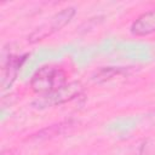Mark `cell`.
<instances>
[{
    "instance_id": "5",
    "label": "cell",
    "mask_w": 155,
    "mask_h": 155,
    "mask_svg": "<svg viewBox=\"0 0 155 155\" xmlns=\"http://www.w3.org/2000/svg\"><path fill=\"white\" fill-rule=\"evenodd\" d=\"M81 92V86L79 82H71V84H67L64 87H62L61 90L47 94V96H42L45 102V105L47 104H61L64 103L67 101H70L73 98H75L76 96H79Z\"/></svg>"
},
{
    "instance_id": "7",
    "label": "cell",
    "mask_w": 155,
    "mask_h": 155,
    "mask_svg": "<svg viewBox=\"0 0 155 155\" xmlns=\"http://www.w3.org/2000/svg\"><path fill=\"white\" fill-rule=\"evenodd\" d=\"M70 127H71L70 122H61V124H57V125H51V126H48L46 128H42L36 134H33L31 138H39V139H41V138H51V137H54V136L64 133Z\"/></svg>"
},
{
    "instance_id": "3",
    "label": "cell",
    "mask_w": 155,
    "mask_h": 155,
    "mask_svg": "<svg viewBox=\"0 0 155 155\" xmlns=\"http://www.w3.org/2000/svg\"><path fill=\"white\" fill-rule=\"evenodd\" d=\"M28 54H8V57L4 61L2 64V78H1V87L2 90H6L12 85V82L16 80L18 70L25 62Z\"/></svg>"
},
{
    "instance_id": "6",
    "label": "cell",
    "mask_w": 155,
    "mask_h": 155,
    "mask_svg": "<svg viewBox=\"0 0 155 155\" xmlns=\"http://www.w3.org/2000/svg\"><path fill=\"white\" fill-rule=\"evenodd\" d=\"M126 71H127V69H125L124 67H103L98 71H96L93 80L96 82H105V81H109L119 75L125 74Z\"/></svg>"
},
{
    "instance_id": "4",
    "label": "cell",
    "mask_w": 155,
    "mask_h": 155,
    "mask_svg": "<svg viewBox=\"0 0 155 155\" xmlns=\"http://www.w3.org/2000/svg\"><path fill=\"white\" fill-rule=\"evenodd\" d=\"M155 31V7L142 13L131 24V33L136 36H147Z\"/></svg>"
},
{
    "instance_id": "2",
    "label": "cell",
    "mask_w": 155,
    "mask_h": 155,
    "mask_svg": "<svg viewBox=\"0 0 155 155\" xmlns=\"http://www.w3.org/2000/svg\"><path fill=\"white\" fill-rule=\"evenodd\" d=\"M74 15H75V7H73V6H69V7L61 10L59 12L53 15L48 22H46L42 25H40L39 28H36L28 36V41L34 44V42H38V41L46 39L47 36H51L53 33L61 30L65 24H68Z\"/></svg>"
},
{
    "instance_id": "1",
    "label": "cell",
    "mask_w": 155,
    "mask_h": 155,
    "mask_svg": "<svg viewBox=\"0 0 155 155\" xmlns=\"http://www.w3.org/2000/svg\"><path fill=\"white\" fill-rule=\"evenodd\" d=\"M67 73L58 65H44L30 79V87L35 93L47 96L67 85Z\"/></svg>"
}]
</instances>
